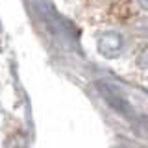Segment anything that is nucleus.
Returning a JSON list of instances; mask_svg holds the SVG:
<instances>
[{"label":"nucleus","mask_w":148,"mask_h":148,"mask_svg":"<svg viewBox=\"0 0 148 148\" xmlns=\"http://www.w3.org/2000/svg\"><path fill=\"white\" fill-rule=\"evenodd\" d=\"M137 4H139L143 9H146V11H148V0H137Z\"/></svg>","instance_id":"4"},{"label":"nucleus","mask_w":148,"mask_h":148,"mask_svg":"<svg viewBox=\"0 0 148 148\" xmlns=\"http://www.w3.org/2000/svg\"><path fill=\"white\" fill-rule=\"evenodd\" d=\"M100 89H102V95L109 102L111 108H115L117 111H120V113H124V115L130 113V104L124 100V96L120 95V92H117L115 89H111V87H106V85H100Z\"/></svg>","instance_id":"2"},{"label":"nucleus","mask_w":148,"mask_h":148,"mask_svg":"<svg viewBox=\"0 0 148 148\" xmlns=\"http://www.w3.org/2000/svg\"><path fill=\"white\" fill-rule=\"evenodd\" d=\"M139 63H141V67H148V52H145L141 56V59H139Z\"/></svg>","instance_id":"3"},{"label":"nucleus","mask_w":148,"mask_h":148,"mask_svg":"<svg viewBox=\"0 0 148 148\" xmlns=\"http://www.w3.org/2000/svg\"><path fill=\"white\" fill-rule=\"evenodd\" d=\"M98 52L108 59H115L124 52V37L119 32H104L96 41Z\"/></svg>","instance_id":"1"}]
</instances>
